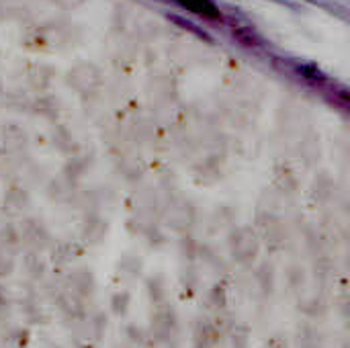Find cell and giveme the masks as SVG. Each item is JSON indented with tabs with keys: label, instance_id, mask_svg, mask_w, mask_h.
I'll use <instances>...</instances> for the list:
<instances>
[{
	"label": "cell",
	"instance_id": "2",
	"mask_svg": "<svg viewBox=\"0 0 350 348\" xmlns=\"http://www.w3.org/2000/svg\"><path fill=\"white\" fill-rule=\"evenodd\" d=\"M232 33H234V37H236L240 43H244V45H248V47H258V45H260V39H258L250 29H246V27H234Z\"/></svg>",
	"mask_w": 350,
	"mask_h": 348
},
{
	"label": "cell",
	"instance_id": "1",
	"mask_svg": "<svg viewBox=\"0 0 350 348\" xmlns=\"http://www.w3.org/2000/svg\"><path fill=\"white\" fill-rule=\"evenodd\" d=\"M180 2L183 6H187L189 10L201 14V16H207V18H221L219 10L209 2V0H176Z\"/></svg>",
	"mask_w": 350,
	"mask_h": 348
},
{
	"label": "cell",
	"instance_id": "3",
	"mask_svg": "<svg viewBox=\"0 0 350 348\" xmlns=\"http://www.w3.org/2000/svg\"><path fill=\"white\" fill-rule=\"evenodd\" d=\"M170 18H172V21H174L176 25H180L183 29H187V31H191L193 35H197V37H201V39H207V41H211V37H209V35H207L205 31H201V29H197V25H193L191 21H187V18H180V16H174V14H172Z\"/></svg>",
	"mask_w": 350,
	"mask_h": 348
}]
</instances>
